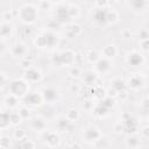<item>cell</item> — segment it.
Returning a JSON list of instances; mask_svg holds the SVG:
<instances>
[{
	"mask_svg": "<svg viewBox=\"0 0 149 149\" xmlns=\"http://www.w3.org/2000/svg\"><path fill=\"white\" fill-rule=\"evenodd\" d=\"M19 16L21 21L26 24H31L36 21L37 19V9L33 5H24L20 8L19 10Z\"/></svg>",
	"mask_w": 149,
	"mask_h": 149,
	"instance_id": "cell-1",
	"label": "cell"
},
{
	"mask_svg": "<svg viewBox=\"0 0 149 149\" xmlns=\"http://www.w3.org/2000/svg\"><path fill=\"white\" fill-rule=\"evenodd\" d=\"M28 81L23 79H14L9 84V92L10 94L17 97V98H23L28 93Z\"/></svg>",
	"mask_w": 149,
	"mask_h": 149,
	"instance_id": "cell-2",
	"label": "cell"
},
{
	"mask_svg": "<svg viewBox=\"0 0 149 149\" xmlns=\"http://www.w3.org/2000/svg\"><path fill=\"white\" fill-rule=\"evenodd\" d=\"M121 120L125 126V132L128 134H133L137 130V121L134 116H132L129 113H123L121 116Z\"/></svg>",
	"mask_w": 149,
	"mask_h": 149,
	"instance_id": "cell-3",
	"label": "cell"
},
{
	"mask_svg": "<svg viewBox=\"0 0 149 149\" xmlns=\"http://www.w3.org/2000/svg\"><path fill=\"white\" fill-rule=\"evenodd\" d=\"M55 19L57 21H59L62 24L64 23H69L71 21V16H70V12H69V6L65 5H61L57 7L56 12H55Z\"/></svg>",
	"mask_w": 149,
	"mask_h": 149,
	"instance_id": "cell-4",
	"label": "cell"
},
{
	"mask_svg": "<svg viewBox=\"0 0 149 149\" xmlns=\"http://www.w3.org/2000/svg\"><path fill=\"white\" fill-rule=\"evenodd\" d=\"M41 71L36 68H28L24 70V73H23V78L28 81V83H36L38 80H41Z\"/></svg>",
	"mask_w": 149,
	"mask_h": 149,
	"instance_id": "cell-5",
	"label": "cell"
},
{
	"mask_svg": "<svg viewBox=\"0 0 149 149\" xmlns=\"http://www.w3.org/2000/svg\"><path fill=\"white\" fill-rule=\"evenodd\" d=\"M43 100V97L42 94H38L36 92H30V93H27L24 97H23V102L28 106H38Z\"/></svg>",
	"mask_w": 149,
	"mask_h": 149,
	"instance_id": "cell-6",
	"label": "cell"
},
{
	"mask_svg": "<svg viewBox=\"0 0 149 149\" xmlns=\"http://www.w3.org/2000/svg\"><path fill=\"white\" fill-rule=\"evenodd\" d=\"M94 64H95V70H97V72L100 73V74H105V73H107V72L111 70V68H112L109 59L106 58V57L99 58Z\"/></svg>",
	"mask_w": 149,
	"mask_h": 149,
	"instance_id": "cell-7",
	"label": "cell"
},
{
	"mask_svg": "<svg viewBox=\"0 0 149 149\" xmlns=\"http://www.w3.org/2000/svg\"><path fill=\"white\" fill-rule=\"evenodd\" d=\"M83 136H84L85 141L92 143V142H97V141L100 139L101 135H100V132H99L98 128H95V127H90V128L85 129Z\"/></svg>",
	"mask_w": 149,
	"mask_h": 149,
	"instance_id": "cell-8",
	"label": "cell"
},
{
	"mask_svg": "<svg viewBox=\"0 0 149 149\" xmlns=\"http://www.w3.org/2000/svg\"><path fill=\"white\" fill-rule=\"evenodd\" d=\"M107 13H108V10L106 8L97 7V9L93 13V20L99 24H105V23H107Z\"/></svg>",
	"mask_w": 149,
	"mask_h": 149,
	"instance_id": "cell-9",
	"label": "cell"
},
{
	"mask_svg": "<svg viewBox=\"0 0 149 149\" xmlns=\"http://www.w3.org/2000/svg\"><path fill=\"white\" fill-rule=\"evenodd\" d=\"M42 97H43V100L47 101V102H54L57 100L58 98V93L55 88L52 87H47L43 90L42 92Z\"/></svg>",
	"mask_w": 149,
	"mask_h": 149,
	"instance_id": "cell-10",
	"label": "cell"
},
{
	"mask_svg": "<svg viewBox=\"0 0 149 149\" xmlns=\"http://www.w3.org/2000/svg\"><path fill=\"white\" fill-rule=\"evenodd\" d=\"M10 52L14 57H23L27 54V47L23 43H15L10 48Z\"/></svg>",
	"mask_w": 149,
	"mask_h": 149,
	"instance_id": "cell-11",
	"label": "cell"
},
{
	"mask_svg": "<svg viewBox=\"0 0 149 149\" xmlns=\"http://www.w3.org/2000/svg\"><path fill=\"white\" fill-rule=\"evenodd\" d=\"M61 58H62V65H71L76 61V55L71 50H65L61 52Z\"/></svg>",
	"mask_w": 149,
	"mask_h": 149,
	"instance_id": "cell-12",
	"label": "cell"
},
{
	"mask_svg": "<svg viewBox=\"0 0 149 149\" xmlns=\"http://www.w3.org/2000/svg\"><path fill=\"white\" fill-rule=\"evenodd\" d=\"M57 127L61 130H66V132H72V129H73L72 121H70L66 116H62L57 120Z\"/></svg>",
	"mask_w": 149,
	"mask_h": 149,
	"instance_id": "cell-13",
	"label": "cell"
},
{
	"mask_svg": "<svg viewBox=\"0 0 149 149\" xmlns=\"http://www.w3.org/2000/svg\"><path fill=\"white\" fill-rule=\"evenodd\" d=\"M128 63L132 66H139V65H141L143 63V56L140 52L134 51L128 56Z\"/></svg>",
	"mask_w": 149,
	"mask_h": 149,
	"instance_id": "cell-14",
	"label": "cell"
},
{
	"mask_svg": "<svg viewBox=\"0 0 149 149\" xmlns=\"http://www.w3.org/2000/svg\"><path fill=\"white\" fill-rule=\"evenodd\" d=\"M111 86H112V88H114L116 92L126 91V88H127L126 81H125L123 79H121V78H115V79H113V80L111 81Z\"/></svg>",
	"mask_w": 149,
	"mask_h": 149,
	"instance_id": "cell-15",
	"label": "cell"
},
{
	"mask_svg": "<svg viewBox=\"0 0 149 149\" xmlns=\"http://www.w3.org/2000/svg\"><path fill=\"white\" fill-rule=\"evenodd\" d=\"M43 35L45 36V41H47V47L48 48H52V47H56L58 44V38L54 33L48 31V33H44Z\"/></svg>",
	"mask_w": 149,
	"mask_h": 149,
	"instance_id": "cell-16",
	"label": "cell"
},
{
	"mask_svg": "<svg viewBox=\"0 0 149 149\" xmlns=\"http://www.w3.org/2000/svg\"><path fill=\"white\" fill-rule=\"evenodd\" d=\"M128 85H129V87L133 88V90H139V88H141V87L143 86V79H142L140 76H133V77L129 79Z\"/></svg>",
	"mask_w": 149,
	"mask_h": 149,
	"instance_id": "cell-17",
	"label": "cell"
},
{
	"mask_svg": "<svg viewBox=\"0 0 149 149\" xmlns=\"http://www.w3.org/2000/svg\"><path fill=\"white\" fill-rule=\"evenodd\" d=\"M45 142L49 147H57L59 144V137L55 133H47L45 134Z\"/></svg>",
	"mask_w": 149,
	"mask_h": 149,
	"instance_id": "cell-18",
	"label": "cell"
},
{
	"mask_svg": "<svg viewBox=\"0 0 149 149\" xmlns=\"http://www.w3.org/2000/svg\"><path fill=\"white\" fill-rule=\"evenodd\" d=\"M12 30H13V28H12V26H10L9 23H7V22H2V23H1L0 34H1V37H2V38L9 37V36L12 35Z\"/></svg>",
	"mask_w": 149,
	"mask_h": 149,
	"instance_id": "cell-19",
	"label": "cell"
},
{
	"mask_svg": "<svg viewBox=\"0 0 149 149\" xmlns=\"http://www.w3.org/2000/svg\"><path fill=\"white\" fill-rule=\"evenodd\" d=\"M10 125V113L9 112H2L1 113V121H0V128L5 129Z\"/></svg>",
	"mask_w": 149,
	"mask_h": 149,
	"instance_id": "cell-20",
	"label": "cell"
},
{
	"mask_svg": "<svg viewBox=\"0 0 149 149\" xmlns=\"http://www.w3.org/2000/svg\"><path fill=\"white\" fill-rule=\"evenodd\" d=\"M102 54L106 58H112L116 55V48L113 44H108L102 49Z\"/></svg>",
	"mask_w": 149,
	"mask_h": 149,
	"instance_id": "cell-21",
	"label": "cell"
},
{
	"mask_svg": "<svg viewBox=\"0 0 149 149\" xmlns=\"http://www.w3.org/2000/svg\"><path fill=\"white\" fill-rule=\"evenodd\" d=\"M147 6L146 0H130V7L134 10H143Z\"/></svg>",
	"mask_w": 149,
	"mask_h": 149,
	"instance_id": "cell-22",
	"label": "cell"
},
{
	"mask_svg": "<svg viewBox=\"0 0 149 149\" xmlns=\"http://www.w3.org/2000/svg\"><path fill=\"white\" fill-rule=\"evenodd\" d=\"M80 33H81V28H80V26L77 24V23H73V24H71V26L69 27L68 34H69V36H71V38L78 36Z\"/></svg>",
	"mask_w": 149,
	"mask_h": 149,
	"instance_id": "cell-23",
	"label": "cell"
},
{
	"mask_svg": "<svg viewBox=\"0 0 149 149\" xmlns=\"http://www.w3.org/2000/svg\"><path fill=\"white\" fill-rule=\"evenodd\" d=\"M108 108L107 107H105V106H102L101 104H99L98 106H95L94 107V109H93V112H94V114L97 115V116H100V118H102V116H106L107 114H108Z\"/></svg>",
	"mask_w": 149,
	"mask_h": 149,
	"instance_id": "cell-24",
	"label": "cell"
},
{
	"mask_svg": "<svg viewBox=\"0 0 149 149\" xmlns=\"http://www.w3.org/2000/svg\"><path fill=\"white\" fill-rule=\"evenodd\" d=\"M14 147H16V148H35V143L31 142L30 140H27L26 137H23L22 140H19V142Z\"/></svg>",
	"mask_w": 149,
	"mask_h": 149,
	"instance_id": "cell-25",
	"label": "cell"
},
{
	"mask_svg": "<svg viewBox=\"0 0 149 149\" xmlns=\"http://www.w3.org/2000/svg\"><path fill=\"white\" fill-rule=\"evenodd\" d=\"M31 127L35 129V130H43L45 128V122L43 121V119L41 118H35L31 122Z\"/></svg>",
	"mask_w": 149,
	"mask_h": 149,
	"instance_id": "cell-26",
	"label": "cell"
},
{
	"mask_svg": "<svg viewBox=\"0 0 149 149\" xmlns=\"http://www.w3.org/2000/svg\"><path fill=\"white\" fill-rule=\"evenodd\" d=\"M5 102H6V106H7V107H9V108H14V107L17 106L19 100H17V97H15V95H13V94H9V95L6 98Z\"/></svg>",
	"mask_w": 149,
	"mask_h": 149,
	"instance_id": "cell-27",
	"label": "cell"
},
{
	"mask_svg": "<svg viewBox=\"0 0 149 149\" xmlns=\"http://www.w3.org/2000/svg\"><path fill=\"white\" fill-rule=\"evenodd\" d=\"M100 104L109 109V108H112V107L115 105V100H114V98H112L111 95H106L104 99L100 100Z\"/></svg>",
	"mask_w": 149,
	"mask_h": 149,
	"instance_id": "cell-28",
	"label": "cell"
},
{
	"mask_svg": "<svg viewBox=\"0 0 149 149\" xmlns=\"http://www.w3.org/2000/svg\"><path fill=\"white\" fill-rule=\"evenodd\" d=\"M95 81H97V76H95V73H93V72H87V73L84 76V83H85L86 85H93V84H95Z\"/></svg>",
	"mask_w": 149,
	"mask_h": 149,
	"instance_id": "cell-29",
	"label": "cell"
},
{
	"mask_svg": "<svg viewBox=\"0 0 149 149\" xmlns=\"http://www.w3.org/2000/svg\"><path fill=\"white\" fill-rule=\"evenodd\" d=\"M92 92H93V95L95 97V98H98V99H104L105 97H106V91L104 90V88H101L100 86H97V87H94L93 90H92Z\"/></svg>",
	"mask_w": 149,
	"mask_h": 149,
	"instance_id": "cell-30",
	"label": "cell"
},
{
	"mask_svg": "<svg viewBox=\"0 0 149 149\" xmlns=\"http://www.w3.org/2000/svg\"><path fill=\"white\" fill-rule=\"evenodd\" d=\"M34 43H35V45L38 47V48H45V47H47L45 36H44V35H40V36H37V37L35 38Z\"/></svg>",
	"mask_w": 149,
	"mask_h": 149,
	"instance_id": "cell-31",
	"label": "cell"
},
{
	"mask_svg": "<svg viewBox=\"0 0 149 149\" xmlns=\"http://www.w3.org/2000/svg\"><path fill=\"white\" fill-rule=\"evenodd\" d=\"M21 120H22V116L20 115V113L17 112H12L10 113V125H19L20 122H21Z\"/></svg>",
	"mask_w": 149,
	"mask_h": 149,
	"instance_id": "cell-32",
	"label": "cell"
},
{
	"mask_svg": "<svg viewBox=\"0 0 149 149\" xmlns=\"http://www.w3.org/2000/svg\"><path fill=\"white\" fill-rule=\"evenodd\" d=\"M66 118L70 120V121H76L78 118H79V114H78V111L74 109V108H71L66 112Z\"/></svg>",
	"mask_w": 149,
	"mask_h": 149,
	"instance_id": "cell-33",
	"label": "cell"
},
{
	"mask_svg": "<svg viewBox=\"0 0 149 149\" xmlns=\"http://www.w3.org/2000/svg\"><path fill=\"white\" fill-rule=\"evenodd\" d=\"M118 19H119V15L115 10H108V13H107V22L108 23H114L118 21Z\"/></svg>",
	"mask_w": 149,
	"mask_h": 149,
	"instance_id": "cell-34",
	"label": "cell"
},
{
	"mask_svg": "<svg viewBox=\"0 0 149 149\" xmlns=\"http://www.w3.org/2000/svg\"><path fill=\"white\" fill-rule=\"evenodd\" d=\"M86 58H87V61L90 62V63H95L100 57H99V54L97 52V51H94V50H91L87 55H86Z\"/></svg>",
	"mask_w": 149,
	"mask_h": 149,
	"instance_id": "cell-35",
	"label": "cell"
},
{
	"mask_svg": "<svg viewBox=\"0 0 149 149\" xmlns=\"http://www.w3.org/2000/svg\"><path fill=\"white\" fill-rule=\"evenodd\" d=\"M51 63L56 66H61L62 65V58H61V52H55L51 56Z\"/></svg>",
	"mask_w": 149,
	"mask_h": 149,
	"instance_id": "cell-36",
	"label": "cell"
},
{
	"mask_svg": "<svg viewBox=\"0 0 149 149\" xmlns=\"http://www.w3.org/2000/svg\"><path fill=\"white\" fill-rule=\"evenodd\" d=\"M140 144V140L136 137V136H129L128 140H127V147H130V148H135Z\"/></svg>",
	"mask_w": 149,
	"mask_h": 149,
	"instance_id": "cell-37",
	"label": "cell"
},
{
	"mask_svg": "<svg viewBox=\"0 0 149 149\" xmlns=\"http://www.w3.org/2000/svg\"><path fill=\"white\" fill-rule=\"evenodd\" d=\"M69 74H70L72 78H78V77L80 76V68L77 66V65L72 66V68L70 69V71H69Z\"/></svg>",
	"mask_w": 149,
	"mask_h": 149,
	"instance_id": "cell-38",
	"label": "cell"
},
{
	"mask_svg": "<svg viewBox=\"0 0 149 149\" xmlns=\"http://www.w3.org/2000/svg\"><path fill=\"white\" fill-rule=\"evenodd\" d=\"M69 12H70V16L72 19H76L79 15V8H78V6H69Z\"/></svg>",
	"mask_w": 149,
	"mask_h": 149,
	"instance_id": "cell-39",
	"label": "cell"
},
{
	"mask_svg": "<svg viewBox=\"0 0 149 149\" xmlns=\"http://www.w3.org/2000/svg\"><path fill=\"white\" fill-rule=\"evenodd\" d=\"M61 26H62V23H61L59 21H57L56 19H51V20H49V22H48V27H49V28H52V29H58Z\"/></svg>",
	"mask_w": 149,
	"mask_h": 149,
	"instance_id": "cell-40",
	"label": "cell"
},
{
	"mask_svg": "<svg viewBox=\"0 0 149 149\" xmlns=\"http://www.w3.org/2000/svg\"><path fill=\"white\" fill-rule=\"evenodd\" d=\"M50 6H51V3H50L49 0H41V1H40V5H38L40 9H43V10L50 9Z\"/></svg>",
	"mask_w": 149,
	"mask_h": 149,
	"instance_id": "cell-41",
	"label": "cell"
},
{
	"mask_svg": "<svg viewBox=\"0 0 149 149\" xmlns=\"http://www.w3.org/2000/svg\"><path fill=\"white\" fill-rule=\"evenodd\" d=\"M9 147V139L6 137V136H2L1 140H0V148L1 149H6Z\"/></svg>",
	"mask_w": 149,
	"mask_h": 149,
	"instance_id": "cell-42",
	"label": "cell"
},
{
	"mask_svg": "<svg viewBox=\"0 0 149 149\" xmlns=\"http://www.w3.org/2000/svg\"><path fill=\"white\" fill-rule=\"evenodd\" d=\"M14 137L19 141V140H22L23 137H26V133L22 130V129H16L14 132Z\"/></svg>",
	"mask_w": 149,
	"mask_h": 149,
	"instance_id": "cell-43",
	"label": "cell"
},
{
	"mask_svg": "<svg viewBox=\"0 0 149 149\" xmlns=\"http://www.w3.org/2000/svg\"><path fill=\"white\" fill-rule=\"evenodd\" d=\"M114 132L115 133H123L125 132V126H123V122H118L114 125Z\"/></svg>",
	"mask_w": 149,
	"mask_h": 149,
	"instance_id": "cell-44",
	"label": "cell"
},
{
	"mask_svg": "<svg viewBox=\"0 0 149 149\" xmlns=\"http://www.w3.org/2000/svg\"><path fill=\"white\" fill-rule=\"evenodd\" d=\"M139 38H140L141 41H143V40H148V38H149V33H148L146 29L140 30V33H139Z\"/></svg>",
	"mask_w": 149,
	"mask_h": 149,
	"instance_id": "cell-45",
	"label": "cell"
},
{
	"mask_svg": "<svg viewBox=\"0 0 149 149\" xmlns=\"http://www.w3.org/2000/svg\"><path fill=\"white\" fill-rule=\"evenodd\" d=\"M19 113H20V115L22 116V119H28L29 115H30V112H29L28 108H21V109L19 111Z\"/></svg>",
	"mask_w": 149,
	"mask_h": 149,
	"instance_id": "cell-46",
	"label": "cell"
},
{
	"mask_svg": "<svg viewBox=\"0 0 149 149\" xmlns=\"http://www.w3.org/2000/svg\"><path fill=\"white\" fill-rule=\"evenodd\" d=\"M140 45H141V49H142L143 51H149V38L141 41V42H140Z\"/></svg>",
	"mask_w": 149,
	"mask_h": 149,
	"instance_id": "cell-47",
	"label": "cell"
},
{
	"mask_svg": "<svg viewBox=\"0 0 149 149\" xmlns=\"http://www.w3.org/2000/svg\"><path fill=\"white\" fill-rule=\"evenodd\" d=\"M95 5L99 8H106L108 5V0H95Z\"/></svg>",
	"mask_w": 149,
	"mask_h": 149,
	"instance_id": "cell-48",
	"label": "cell"
},
{
	"mask_svg": "<svg viewBox=\"0 0 149 149\" xmlns=\"http://www.w3.org/2000/svg\"><path fill=\"white\" fill-rule=\"evenodd\" d=\"M31 33H33V29L30 28V27H23L22 28V35L23 36H29V35H31Z\"/></svg>",
	"mask_w": 149,
	"mask_h": 149,
	"instance_id": "cell-49",
	"label": "cell"
},
{
	"mask_svg": "<svg viewBox=\"0 0 149 149\" xmlns=\"http://www.w3.org/2000/svg\"><path fill=\"white\" fill-rule=\"evenodd\" d=\"M70 91H71L73 94H78L79 91H80V87H79L77 84H71V86H70Z\"/></svg>",
	"mask_w": 149,
	"mask_h": 149,
	"instance_id": "cell-50",
	"label": "cell"
},
{
	"mask_svg": "<svg viewBox=\"0 0 149 149\" xmlns=\"http://www.w3.org/2000/svg\"><path fill=\"white\" fill-rule=\"evenodd\" d=\"M141 105H142V108H143L144 111H149V98L143 99Z\"/></svg>",
	"mask_w": 149,
	"mask_h": 149,
	"instance_id": "cell-51",
	"label": "cell"
},
{
	"mask_svg": "<svg viewBox=\"0 0 149 149\" xmlns=\"http://www.w3.org/2000/svg\"><path fill=\"white\" fill-rule=\"evenodd\" d=\"M142 135H143L146 139H149V126H147V127H144V128L142 129Z\"/></svg>",
	"mask_w": 149,
	"mask_h": 149,
	"instance_id": "cell-52",
	"label": "cell"
},
{
	"mask_svg": "<svg viewBox=\"0 0 149 149\" xmlns=\"http://www.w3.org/2000/svg\"><path fill=\"white\" fill-rule=\"evenodd\" d=\"M30 65H31V62H30V61H28V58H26V59L22 62V66H23L24 69L30 68Z\"/></svg>",
	"mask_w": 149,
	"mask_h": 149,
	"instance_id": "cell-53",
	"label": "cell"
},
{
	"mask_svg": "<svg viewBox=\"0 0 149 149\" xmlns=\"http://www.w3.org/2000/svg\"><path fill=\"white\" fill-rule=\"evenodd\" d=\"M118 95H119V98H121V99H126L128 94H127L126 91H121V92H118Z\"/></svg>",
	"mask_w": 149,
	"mask_h": 149,
	"instance_id": "cell-54",
	"label": "cell"
},
{
	"mask_svg": "<svg viewBox=\"0 0 149 149\" xmlns=\"http://www.w3.org/2000/svg\"><path fill=\"white\" fill-rule=\"evenodd\" d=\"M91 106H92V102H91L90 100H86V101L84 102V107H85L86 109H90V108H91Z\"/></svg>",
	"mask_w": 149,
	"mask_h": 149,
	"instance_id": "cell-55",
	"label": "cell"
},
{
	"mask_svg": "<svg viewBox=\"0 0 149 149\" xmlns=\"http://www.w3.org/2000/svg\"><path fill=\"white\" fill-rule=\"evenodd\" d=\"M10 17H12V14L9 13V12H6V13H3V19L7 21V20H10Z\"/></svg>",
	"mask_w": 149,
	"mask_h": 149,
	"instance_id": "cell-56",
	"label": "cell"
},
{
	"mask_svg": "<svg viewBox=\"0 0 149 149\" xmlns=\"http://www.w3.org/2000/svg\"><path fill=\"white\" fill-rule=\"evenodd\" d=\"M122 36H123L125 38H129V37L132 36V34H130V31H128V30H125V31L122 33Z\"/></svg>",
	"mask_w": 149,
	"mask_h": 149,
	"instance_id": "cell-57",
	"label": "cell"
},
{
	"mask_svg": "<svg viewBox=\"0 0 149 149\" xmlns=\"http://www.w3.org/2000/svg\"><path fill=\"white\" fill-rule=\"evenodd\" d=\"M5 81H6V76L5 73H1V85H5Z\"/></svg>",
	"mask_w": 149,
	"mask_h": 149,
	"instance_id": "cell-58",
	"label": "cell"
},
{
	"mask_svg": "<svg viewBox=\"0 0 149 149\" xmlns=\"http://www.w3.org/2000/svg\"><path fill=\"white\" fill-rule=\"evenodd\" d=\"M50 1H52V2H59V1H62V0H50Z\"/></svg>",
	"mask_w": 149,
	"mask_h": 149,
	"instance_id": "cell-59",
	"label": "cell"
}]
</instances>
